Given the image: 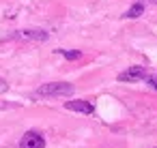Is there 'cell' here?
Instances as JSON below:
<instances>
[{
  "instance_id": "cell-1",
  "label": "cell",
  "mask_w": 157,
  "mask_h": 148,
  "mask_svg": "<svg viewBox=\"0 0 157 148\" xmlns=\"http://www.w3.org/2000/svg\"><path fill=\"white\" fill-rule=\"evenodd\" d=\"M75 92V88L67 82H50V84H43L37 88V97H43V99H50V97H71Z\"/></svg>"
},
{
  "instance_id": "cell-2",
  "label": "cell",
  "mask_w": 157,
  "mask_h": 148,
  "mask_svg": "<svg viewBox=\"0 0 157 148\" xmlns=\"http://www.w3.org/2000/svg\"><path fill=\"white\" fill-rule=\"evenodd\" d=\"M11 39H15V41H37V43H41V41H48L50 35H48L45 30L26 28V30H17L15 35H11Z\"/></svg>"
},
{
  "instance_id": "cell-3",
  "label": "cell",
  "mask_w": 157,
  "mask_h": 148,
  "mask_svg": "<svg viewBox=\"0 0 157 148\" xmlns=\"http://www.w3.org/2000/svg\"><path fill=\"white\" fill-rule=\"evenodd\" d=\"M148 73L144 67H129L127 71L118 73V82H140V80H146Z\"/></svg>"
},
{
  "instance_id": "cell-4",
  "label": "cell",
  "mask_w": 157,
  "mask_h": 148,
  "mask_svg": "<svg viewBox=\"0 0 157 148\" xmlns=\"http://www.w3.org/2000/svg\"><path fill=\"white\" fill-rule=\"evenodd\" d=\"M20 148H45V139H43L41 133L28 131V133L20 139Z\"/></svg>"
},
{
  "instance_id": "cell-5",
  "label": "cell",
  "mask_w": 157,
  "mask_h": 148,
  "mask_svg": "<svg viewBox=\"0 0 157 148\" xmlns=\"http://www.w3.org/2000/svg\"><path fill=\"white\" fill-rule=\"evenodd\" d=\"M65 107L69 112H80V114H93L95 112V105L86 99H78V101H67Z\"/></svg>"
},
{
  "instance_id": "cell-6",
  "label": "cell",
  "mask_w": 157,
  "mask_h": 148,
  "mask_svg": "<svg viewBox=\"0 0 157 148\" xmlns=\"http://www.w3.org/2000/svg\"><path fill=\"white\" fill-rule=\"evenodd\" d=\"M142 13H144V2H133V5L125 11L123 17H127V20H136V17H140Z\"/></svg>"
},
{
  "instance_id": "cell-7",
  "label": "cell",
  "mask_w": 157,
  "mask_h": 148,
  "mask_svg": "<svg viewBox=\"0 0 157 148\" xmlns=\"http://www.w3.org/2000/svg\"><path fill=\"white\" fill-rule=\"evenodd\" d=\"M58 54H63L67 60H78V58H82V52H78V50H58Z\"/></svg>"
},
{
  "instance_id": "cell-8",
  "label": "cell",
  "mask_w": 157,
  "mask_h": 148,
  "mask_svg": "<svg viewBox=\"0 0 157 148\" xmlns=\"http://www.w3.org/2000/svg\"><path fill=\"white\" fill-rule=\"evenodd\" d=\"M146 82H148V86H151V88H155V90H157V75H153V77H146Z\"/></svg>"
},
{
  "instance_id": "cell-9",
  "label": "cell",
  "mask_w": 157,
  "mask_h": 148,
  "mask_svg": "<svg viewBox=\"0 0 157 148\" xmlns=\"http://www.w3.org/2000/svg\"><path fill=\"white\" fill-rule=\"evenodd\" d=\"M7 90H9V84H7L2 77H0V94H2V92H7Z\"/></svg>"
},
{
  "instance_id": "cell-10",
  "label": "cell",
  "mask_w": 157,
  "mask_h": 148,
  "mask_svg": "<svg viewBox=\"0 0 157 148\" xmlns=\"http://www.w3.org/2000/svg\"><path fill=\"white\" fill-rule=\"evenodd\" d=\"M151 2H157V0H151Z\"/></svg>"
}]
</instances>
